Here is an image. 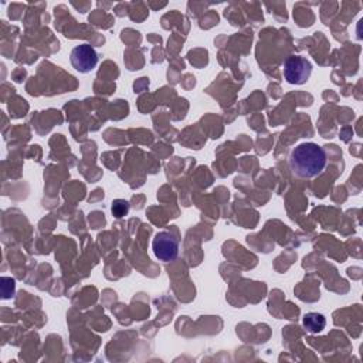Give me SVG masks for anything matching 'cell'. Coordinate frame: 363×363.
I'll return each mask as SVG.
<instances>
[{
  "label": "cell",
  "instance_id": "cell-1",
  "mask_svg": "<svg viewBox=\"0 0 363 363\" xmlns=\"http://www.w3.org/2000/svg\"><path fill=\"white\" fill-rule=\"evenodd\" d=\"M326 166V153L322 146L313 142L298 145L289 156L292 173L301 179H312L322 173Z\"/></svg>",
  "mask_w": 363,
  "mask_h": 363
},
{
  "label": "cell",
  "instance_id": "cell-2",
  "mask_svg": "<svg viewBox=\"0 0 363 363\" xmlns=\"http://www.w3.org/2000/svg\"><path fill=\"white\" fill-rule=\"evenodd\" d=\"M312 72V64L301 57V55H291L285 60L284 64V77L286 82L292 85H302L305 84Z\"/></svg>",
  "mask_w": 363,
  "mask_h": 363
},
{
  "label": "cell",
  "instance_id": "cell-3",
  "mask_svg": "<svg viewBox=\"0 0 363 363\" xmlns=\"http://www.w3.org/2000/svg\"><path fill=\"white\" fill-rule=\"evenodd\" d=\"M152 248L155 255L160 261L169 262L173 261L179 254V241L172 233L160 231L155 235L152 241Z\"/></svg>",
  "mask_w": 363,
  "mask_h": 363
},
{
  "label": "cell",
  "instance_id": "cell-4",
  "mask_svg": "<svg viewBox=\"0 0 363 363\" xmlns=\"http://www.w3.org/2000/svg\"><path fill=\"white\" fill-rule=\"evenodd\" d=\"M69 60H71V64L75 71H78L81 74H86V72H91L96 67L98 54H96L95 48L91 47L89 44H81V45H77L72 48V51L69 54Z\"/></svg>",
  "mask_w": 363,
  "mask_h": 363
},
{
  "label": "cell",
  "instance_id": "cell-5",
  "mask_svg": "<svg viewBox=\"0 0 363 363\" xmlns=\"http://www.w3.org/2000/svg\"><path fill=\"white\" fill-rule=\"evenodd\" d=\"M303 326L309 333H319L323 330L325 325H326V319L322 313L318 312H309L303 315Z\"/></svg>",
  "mask_w": 363,
  "mask_h": 363
},
{
  "label": "cell",
  "instance_id": "cell-6",
  "mask_svg": "<svg viewBox=\"0 0 363 363\" xmlns=\"http://www.w3.org/2000/svg\"><path fill=\"white\" fill-rule=\"evenodd\" d=\"M111 210H112V214H113L115 217L121 218V217H123V216L128 214V211H129V203H128L126 200L116 199V200H113Z\"/></svg>",
  "mask_w": 363,
  "mask_h": 363
}]
</instances>
